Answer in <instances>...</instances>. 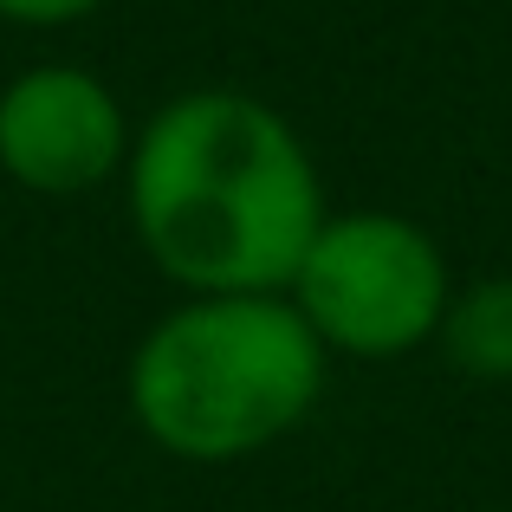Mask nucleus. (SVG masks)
Wrapping results in <instances>:
<instances>
[{"label":"nucleus","mask_w":512,"mask_h":512,"mask_svg":"<svg viewBox=\"0 0 512 512\" xmlns=\"http://www.w3.org/2000/svg\"><path fill=\"white\" fill-rule=\"evenodd\" d=\"M130 227L163 279L208 292H286L325 227L305 137L253 91H182L130 137Z\"/></svg>","instance_id":"f257e3e1"},{"label":"nucleus","mask_w":512,"mask_h":512,"mask_svg":"<svg viewBox=\"0 0 512 512\" xmlns=\"http://www.w3.org/2000/svg\"><path fill=\"white\" fill-rule=\"evenodd\" d=\"M331 350L286 292H208L130 350V415L175 461L227 467L286 441L325 396Z\"/></svg>","instance_id":"f03ea898"},{"label":"nucleus","mask_w":512,"mask_h":512,"mask_svg":"<svg viewBox=\"0 0 512 512\" xmlns=\"http://www.w3.org/2000/svg\"><path fill=\"white\" fill-rule=\"evenodd\" d=\"M286 299L331 357L389 363L435 344L441 312L454 299V273L422 221L389 208H350L325 214Z\"/></svg>","instance_id":"7ed1b4c3"},{"label":"nucleus","mask_w":512,"mask_h":512,"mask_svg":"<svg viewBox=\"0 0 512 512\" xmlns=\"http://www.w3.org/2000/svg\"><path fill=\"white\" fill-rule=\"evenodd\" d=\"M98 7L104 0H0V20H13V26H72Z\"/></svg>","instance_id":"423d86ee"},{"label":"nucleus","mask_w":512,"mask_h":512,"mask_svg":"<svg viewBox=\"0 0 512 512\" xmlns=\"http://www.w3.org/2000/svg\"><path fill=\"white\" fill-rule=\"evenodd\" d=\"M130 163L117 91L85 65H33L0 91V169L33 195H91Z\"/></svg>","instance_id":"20e7f679"},{"label":"nucleus","mask_w":512,"mask_h":512,"mask_svg":"<svg viewBox=\"0 0 512 512\" xmlns=\"http://www.w3.org/2000/svg\"><path fill=\"white\" fill-rule=\"evenodd\" d=\"M435 344L448 350L454 370L480 376V383H512V273L454 286Z\"/></svg>","instance_id":"39448f33"}]
</instances>
